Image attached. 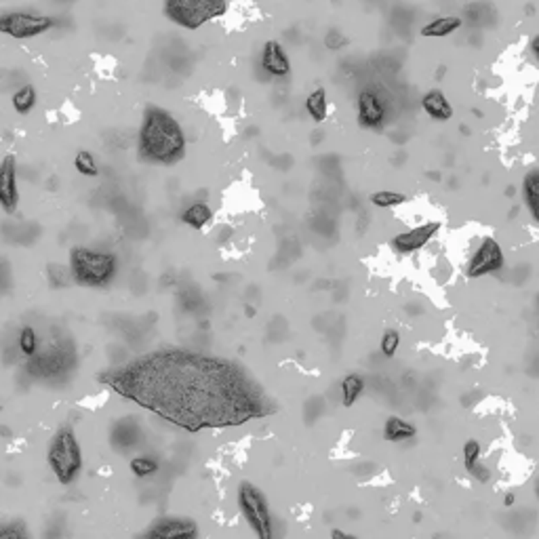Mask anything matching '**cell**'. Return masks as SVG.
<instances>
[{"label":"cell","instance_id":"1","mask_svg":"<svg viewBox=\"0 0 539 539\" xmlns=\"http://www.w3.org/2000/svg\"><path fill=\"white\" fill-rule=\"evenodd\" d=\"M99 382L188 432L242 425L272 411L247 369L188 350L150 352L99 375Z\"/></svg>","mask_w":539,"mask_h":539},{"label":"cell","instance_id":"2","mask_svg":"<svg viewBox=\"0 0 539 539\" xmlns=\"http://www.w3.org/2000/svg\"><path fill=\"white\" fill-rule=\"evenodd\" d=\"M188 139L179 121L160 105H148L137 133V154L143 163L173 167L186 156Z\"/></svg>","mask_w":539,"mask_h":539},{"label":"cell","instance_id":"3","mask_svg":"<svg viewBox=\"0 0 539 539\" xmlns=\"http://www.w3.org/2000/svg\"><path fill=\"white\" fill-rule=\"evenodd\" d=\"M118 257L110 251H99L91 247H72L70 251V274L80 287L103 289L112 285L118 276Z\"/></svg>","mask_w":539,"mask_h":539},{"label":"cell","instance_id":"4","mask_svg":"<svg viewBox=\"0 0 539 539\" xmlns=\"http://www.w3.org/2000/svg\"><path fill=\"white\" fill-rule=\"evenodd\" d=\"M46 461L48 468L53 472V476L58 478L60 484L68 487L72 484L78 474L82 472L85 466V457H82V449L80 443L74 434L72 425H62L55 436L51 439L48 451H46Z\"/></svg>","mask_w":539,"mask_h":539},{"label":"cell","instance_id":"5","mask_svg":"<svg viewBox=\"0 0 539 539\" xmlns=\"http://www.w3.org/2000/svg\"><path fill=\"white\" fill-rule=\"evenodd\" d=\"M228 0H163V15L177 28L196 32L228 13Z\"/></svg>","mask_w":539,"mask_h":539},{"label":"cell","instance_id":"6","mask_svg":"<svg viewBox=\"0 0 539 539\" xmlns=\"http://www.w3.org/2000/svg\"><path fill=\"white\" fill-rule=\"evenodd\" d=\"M238 508L253 533L259 539H272L274 529H272V514H270V506L261 489H257L253 482L242 480L238 484Z\"/></svg>","mask_w":539,"mask_h":539},{"label":"cell","instance_id":"7","mask_svg":"<svg viewBox=\"0 0 539 539\" xmlns=\"http://www.w3.org/2000/svg\"><path fill=\"white\" fill-rule=\"evenodd\" d=\"M53 28H58V17L30 11H7L0 13V34H7L15 40L38 38Z\"/></svg>","mask_w":539,"mask_h":539},{"label":"cell","instance_id":"8","mask_svg":"<svg viewBox=\"0 0 539 539\" xmlns=\"http://www.w3.org/2000/svg\"><path fill=\"white\" fill-rule=\"evenodd\" d=\"M504 263H506V255L502 245L493 236H484L478 249L472 253L470 261L466 263V276L482 279V276L495 274L504 267Z\"/></svg>","mask_w":539,"mask_h":539},{"label":"cell","instance_id":"9","mask_svg":"<svg viewBox=\"0 0 539 539\" xmlns=\"http://www.w3.org/2000/svg\"><path fill=\"white\" fill-rule=\"evenodd\" d=\"M356 118L362 129L377 131L386 123V103L375 89H362L356 97Z\"/></svg>","mask_w":539,"mask_h":539},{"label":"cell","instance_id":"10","mask_svg":"<svg viewBox=\"0 0 539 539\" xmlns=\"http://www.w3.org/2000/svg\"><path fill=\"white\" fill-rule=\"evenodd\" d=\"M19 206V186H17V158L7 154L0 160V209L13 215Z\"/></svg>","mask_w":539,"mask_h":539},{"label":"cell","instance_id":"11","mask_svg":"<svg viewBox=\"0 0 539 539\" xmlns=\"http://www.w3.org/2000/svg\"><path fill=\"white\" fill-rule=\"evenodd\" d=\"M143 537H152V539H194V537H198V524L192 518L165 516V518H158L148 531H143Z\"/></svg>","mask_w":539,"mask_h":539},{"label":"cell","instance_id":"12","mask_svg":"<svg viewBox=\"0 0 539 539\" xmlns=\"http://www.w3.org/2000/svg\"><path fill=\"white\" fill-rule=\"evenodd\" d=\"M259 66L261 70L272 76V78H287L293 72L289 53L285 51V46L279 40H265L259 53Z\"/></svg>","mask_w":539,"mask_h":539},{"label":"cell","instance_id":"13","mask_svg":"<svg viewBox=\"0 0 539 539\" xmlns=\"http://www.w3.org/2000/svg\"><path fill=\"white\" fill-rule=\"evenodd\" d=\"M439 230H441V222H427V224H421L417 228H411L407 232L396 234L390 245L396 253L409 255V253H415V251L423 249L439 234Z\"/></svg>","mask_w":539,"mask_h":539},{"label":"cell","instance_id":"14","mask_svg":"<svg viewBox=\"0 0 539 539\" xmlns=\"http://www.w3.org/2000/svg\"><path fill=\"white\" fill-rule=\"evenodd\" d=\"M421 107H423V112L436 123H447L453 118V105L441 89H430L427 93H423Z\"/></svg>","mask_w":539,"mask_h":539},{"label":"cell","instance_id":"15","mask_svg":"<svg viewBox=\"0 0 539 539\" xmlns=\"http://www.w3.org/2000/svg\"><path fill=\"white\" fill-rule=\"evenodd\" d=\"M459 28H463L461 15H439L434 19H430L425 26H421L419 34L423 38H447L455 34Z\"/></svg>","mask_w":539,"mask_h":539},{"label":"cell","instance_id":"16","mask_svg":"<svg viewBox=\"0 0 539 539\" xmlns=\"http://www.w3.org/2000/svg\"><path fill=\"white\" fill-rule=\"evenodd\" d=\"M139 443V425L133 417L118 419L112 427V445L118 451H129Z\"/></svg>","mask_w":539,"mask_h":539},{"label":"cell","instance_id":"17","mask_svg":"<svg viewBox=\"0 0 539 539\" xmlns=\"http://www.w3.org/2000/svg\"><path fill=\"white\" fill-rule=\"evenodd\" d=\"M522 198L535 224H539V167L529 169L522 177Z\"/></svg>","mask_w":539,"mask_h":539},{"label":"cell","instance_id":"18","mask_svg":"<svg viewBox=\"0 0 539 539\" xmlns=\"http://www.w3.org/2000/svg\"><path fill=\"white\" fill-rule=\"evenodd\" d=\"M306 112L314 123H325L329 118V95L325 87H316L306 97Z\"/></svg>","mask_w":539,"mask_h":539},{"label":"cell","instance_id":"19","mask_svg":"<svg viewBox=\"0 0 539 539\" xmlns=\"http://www.w3.org/2000/svg\"><path fill=\"white\" fill-rule=\"evenodd\" d=\"M415 434H417V427L403 417L392 415L384 423V439L388 443H405V441H411Z\"/></svg>","mask_w":539,"mask_h":539},{"label":"cell","instance_id":"20","mask_svg":"<svg viewBox=\"0 0 539 539\" xmlns=\"http://www.w3.org/2000/svg\"><path fill=\"white\" fill-rule=\"evenodd\" d=\"M211 220H213V211L202 200H196V202H192L190 206H186L182 211V222L186 226H190L192 230H202Z\"/></svg>","mask_w":539,"mask_h":539},{"label":"cell","instance_id":"21","mask_svg":"<svg viewBox=\"0 0 539 539\" xmlns=\"http://www.w3.org/2000/svg\"><path fill=\"white\" fill-rule=\"evenodd\" d=\"M493 17H495V11L489 3H472L466 7V19H463V26L466 21L474 28H484L493 24Z\"/></svg>","mask_w":539,"mask_h":539},{"label":"cell","instance_id":"22","mask_svg":"<svg viewBox=\"0 0 539 539\" xmlns=\"http://www.w3.org/2000/svg\"><path fill=\"white\" fill-rule=\"evenodd\" d=\"M364 392V380L358 373H350L342 380V405L348 409L352 407Z\"/></svg>","mask_w":539,"mask_h":539},{"label":"cell","instance_id":"23","mask_svg":"<svg viewBox=\"0 0 539 539\" xmlns=\"http://www.w3.org/2000/svg\"><path fill=\"white\" fill-rule=\"evenodd\" d=\"M36 101H38V93L34 89V85H24L19 87L13 97H11V103H13V110L17 114H30L34 107H36Z\"/></svg>","mask_w":539,"mask_h":539},{"label":"cell","instance_id":"24","mask_svg":"<svg viewBox=\"0 0 539 539\" xmlns=\"http://www.w3.org/2000/svg\"><path fill=\"white\" fill-rule=\"evenodd\" d=\"M38 344H40V342H38L36 329L30 327V325L21 327L19 337H17V348H19V352H21L24 356H28V358H34V356L38 354Z\"/></svg>","mask_w":539,"mask_h":539},{"label":"cell","instance_id":"25","mask_svg":"<svg viewBox=\"0 0 539 539\" xmlns=\"http://www.w3.org/2000/svg\"><path fill=\"white\" fill-rule=\"evenodd\" d=\"M369 200H371L373 206L392 209V206H398V204L407 202V194H403V192H392V190H380V192H373Z\"/></svg>","mask_w":539,"mask_h":539},{"label":"cell","instance_id":"26","mask_svg":"<svg viewBox=\"0 0 539 539\" xmlns=\"http://www.w3.org/2000/svg\"><path fill=\"white\" fill-rule=\"evenodd\" d=\"M129 468L137 478H152L158 472V461L150 455H135L129 461Z\"/></svg>","mask_w":539,"mask_h":539},{"label":"cell","instance_id":"27","mask_svg":"<svg viewBox=\"0 0 539 539\" xmlns=\"http://www.w3.org/2000/svg\"><path fill=\"white\" fill-rule=\"evenodd\" d=\"M74 169L85 177H97L99 175V167L95 163V156L89 150H80L74 156Z\"/></svg>","mask_w":539,"mask_h":539},{"label":"cell","instance_id":"28","mask_svg":"<svg viewBox=\"0 0 539 539\" xmlns=\"http://www.w3.org/2000/svg\"><path fill=\"white\" fill-rule=\"evenodd\" d=\"M70 279H72V274H70V267H68V265H60V263L48 265V281H51V285L55 287V289L68 287Z\"/></svg>","mask_w":539,"mask_h":539},{"label":"cell","instance_id":"29","mask_svg":"<svg viewBox=\"0 0 539 539\" xmlns=\"http://www.w3.org/2000/svg\"><path fill=\"white\" fill-rule=\"evenodd\" d=\"M398 346H400V333L394 331V329L384 331V337H382V342H380V350H382V354H384L386 358H392V356L396 354Z\"/></svg>","mask_w":539,"mask_h":539},{"label":"cell","instance_id":"30","mask_svg":"<svg viewBox=\"0 0 539 539\" xmlns=\"http://www.w3.org/2000/svg\"><path fill=\"white\" fill-rule=\"evenodd\" d=\"M322 42H325V46H327L329 51H342L344 46H348V36H346L342 30L331 28V30H327V34H325V38H322Z\"/></svg>","mask_w":539,"mask_h":539},{"label":"cell","instance_id":"31","mask_svg":"<svg viewBox=\"0 0 539 539\" xmlns=\"http://www.w3.org/2000/svg\"><path fill=\"white\" fill-rule=\"evenodd\" d=\"M478 461H480V443L472 439L463 445V466L470 472Z\"/></svg>","mask_w":539,"mask_h":539},{"label":"cell","instance_id":"32","mask_svg":"<svg viewBox=\"0 0 539 539\" xmlns=\"http://www.w3.org/2000/svg\"><path fill=\"white\" fill-rule=\"evenodd\" d=\"M470 474H472L476 480H480V482H487V480H489V476H491V474H489V470H487V466H482L480 461H478V463H476V466L470 470Z\"/></svg>","mask_w":539,"mask_h":539},{"label":"cell","instance_id":"33","mask_svg":"<svg viewBox=\"0 0 539 539\" xmlns=\"http://www.w3.org/2000/svg\"><path fill=\"white\" fill-rule=\"evenodd\" d=\"M0 537H26V531L13 527H0Z\"/></svg>","mask_w":539,"mask_h":539},{"label":"cell","instance_id":"34","mask_svg":"<svg viewBox=\"0 0 539 539\" xmlns=\"http://www.w3.org/2000/svg\"><path fill=\"white\" fill-rule=\"evenodd\" d=\"M529 53H531V58L539 64V34L531 36V40H529Z\"/></svg>","mask_w":539,"mask_h":539},{"label":"cell","instance_id":"35","mask_svg":"<svg viewBox=\"0 0 539 539\" xmlns=\"http://www.w3.org/2000/svg\"><path fill=\"white\" fill-rule=\"evenodd\" d=\"M331 537H333V539H354L352 533H346V531H339V529H333V531H331Z\"/></svg>","mask_w":539,"mask_h":539},{"label":"cell","instance_id":"36","mask_svg":"<svg viewBox=\"0 0 539 539\" xmlns=\"http://www.w3.org/2000/svg\"><path fill=\"white\" fill-rule=\"evenodd\" d=\"M514 502H516L514 493H508V495L504 497V506H506V508H512V506H514Z\"/></svg>","mask_w":539,"mask_h":539},{"label":"cell","instance_id":"37","mask_svg":"<svg viewBox=\"0 0 539 539\" xmlns=\"http://www.w3.org/2000/svg\"><path fill=\"white\" fill-rule=\"evenodd\" d=\"M0 434H3V436H7V439H11V436H13V432H11V430H9L7 425H0Z\"/></svg>","mask_w":539,"mask_h":539},{"label":"cell","instance_id":"38","mask_svg":"<svg viewBox=\"0 0 539 539\" xmlns=\"http://www.w3.org/2000/svg\"><path fill=\"white\" fill-rule=\"evenodd\" d=\"M535 495H537V497H539V480H537V482H535Z\"/></svg>","mask_w":539,"mask_h":539}]
</instances>
